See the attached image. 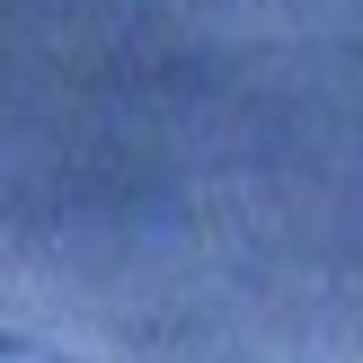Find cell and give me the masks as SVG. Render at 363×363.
Returning a JSON list of instances; mask_svg holds the SVG:
<instances>
[{"mask_svg": "<svg viewBox=\"0 0 363 363\" xmlns=\"http://www.w3.org/2000/svg\"><path fill=\"white\" fill-rule=\"evenodd\" d=\"M0 363H35V354H0Z\"/></svg>", "mask_w": 363, "mask_h": 363, "instance_id": "1", "label": "cell"}]
</instances>
